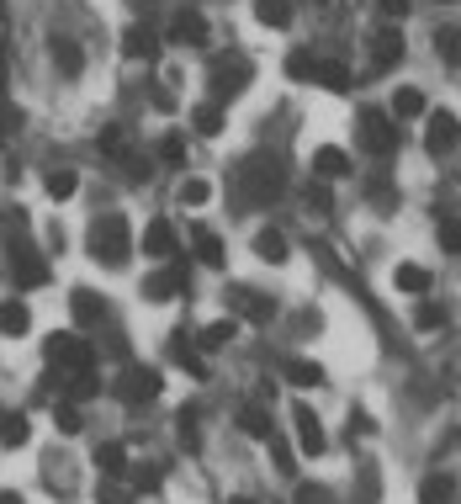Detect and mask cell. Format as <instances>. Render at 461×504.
Instances as JSON below:
<instances>
[{"instance_id":"obj_1","label":"cell","mask_w":461,"mask_h":504,"mask_svg":"<svg viewBox=\"0 0 461 504\" xmlns=\"http://www.w3.org/2000/svg\"><path fill=\"white\" fill-rule=\"evenodd\" d=\"M91 255H96L107 271H122L127 255H133V224H127L122 213H101V218L91 224Z\"/></svg>"},{"instance_id":"obj_2","label":"cell","mask_w":461,"mask_h":504,"mask_svg":"<svg viewBox=\"0 0 461 504\" xmlns=\"http://www.w3.org/2000/svg\"><path fill=\"white\" fill-rule=\"evenodd\" d=\"M282 186H287V170L276 155H249L244 165H239V191H244V202H271V197H282Z\"/></svg>"},{"instance_id":"obj_3","label":"cell","mask_w":461,"mask_h":504,"mask_svg":"<svg viewBox=\"0 0 461 504\" xmlns=\"http://www.w3.org/2000/svg\"><path fill=\"white\" fill-rule=\"evenodd\" d=\"M361 149L377 155V160L398 155V128H393V117L387 112H361Z\"/></svg>"},{"instance_id":"obj_4","label":"cell","mask_w":461,"mask_h":504,"mask_svg":"<svg viewBox=\"0 0 461 504\" xmlns=\"http://www.w3.org/2000/svg\"><path fill=\"white\" fill-rule=\"evenodd\" d=\"M207 80H213V96H239V91L249 85V58H244V54L213 58V69H207Z\"/></svg>"},{"instance_id":"obj_5","label":"cell","mask_w":461,"mask_h":504,"mask_svg":"<svg viewBox=\"0 0 461 504\" xmlns=\"http://www.w3.org/2000/svg\"><path fill=\"white\" fill-rule=\"evenodd\" d=\"M160 388H165V383H160V372H154V367H127V372H122V383H117V398H122V403H154Z\"/></svg>"},{"instance_id":"obj_6","label":"cell","mask_w":461,"mask_h":504,"mask_svg":"<svg viewBox=\"0 0 461 504\" xmlns=\"http://www.w3.org/2000/svg\"><path fill=\"white\" fill-rule=\"evenodd\" d=\"M48 361L64 367V372H85L96 361V350H91V340H80V335H54L48 340Z\"/></svg>"},{"instance_id":"obj_7","label":"cell","mask_w":461,"mask_h":504,"mask_svg":"<svg viewBox=\"0 0 461 504\" xmlns=\"http://www.w3.org/2000/svg\"><path fill=\"white\" fill-rule=\"evenodd\" d=\"M229 308L239 314V319H249V324H271V319H276V303H271V297H260V292H249V287H233Z\"/></svg>"},{"instance_id":"obj_8","label":"cell","mask_w":461,"mask_h":504,"mask_svg":"<svg viewBox=\"0 0 461 504\" xmlns=\"http://www.w3.org/2000/svg\"><path fill=\"white\" fill-rule=\"evenodd\" d=\"M291 425H297V451H302V456H324L329 436H324V425H318V414H313V409H302V403H297Z\"/></svg>"},{"instance_id":"obj_9","label":"cell","mask_w":461,"mask_h":504,"mask_svg":"<svg viewBox=\"0 0 461 504\" xmlns=\"http://www.w3.org/2000/svg\"><path fill=\"white\" fill-rule=\"evenodd\" d=\"M165 38L180 43V49H202V43H207V16H202V11H175V22H170Z\"/></svg>"},{"instance_id":"obj_10","label":"cell","mask_w":461,"mask_h":504,"mask_svg":"<svg viewBox=\"0 0 461 504\" xmlns=\"http://www.w3.org/2000/svg\"><path fill=\"white\" fill-rule=\"evenodd\" d=\"M424 149H430V155H451V149H457V112H430Z\"/></svg>"},{"instance_id":"obj_11","label":"cell","mask_w":461,"mask_h":504,"mask_svg":"<svg viewBox=\"0 0 461 504\" xmlns=\"http://www.w3.org/2000/svg\"><path fill=\"white\" fill-rule=\"evenodd\" d=\"M175 292H186V266H180V261L165 266V271H154V277L144 281V297H149V303H170Z\"/></svg>"},{"instance_id":"obj_12","label":"cell","mask_w":461,"mask_h":504,"mask_svg":"<svg viewBox=\"0 0 461 504\" xmlns=\"http://www.w3.org/2000/svg\"><path fill=\"white\" fill-rule=\"evenodd\" d=\"M398 58H404V32H398V27H382V32L371 38V69L382 75V69H393Z\"/></svg>"},{"instance_id":"obj_13","label":"cell","mask_w":461,"mask_h":504,"mask_svg":"<svg viewBox=\"0 0 461 504\" xmlns=\"http://www.w3.org/2000/svg\"><path fill=\"white\" fill-rule=\"evenodd\" d=\"M11 277H16V287H43L48 281V261L32 255V250H11Z\"/></svg>"},{"instance_id":"obj_14","label":"cell","mask_w":461,"mask_h":504,"mask_svg":"<svg viewBox=\"0 0 461 504\" xmlns=\"http://www.w3.org/2000/svg\"><path fill=\"white\" fill-rule=\"evenodd\" d=\"M27 330H32L27 303H22V297H5V303H0V335H5V340H22Z\"/></svg>"},{"instance_id":"obj_15","label":"cell","mask_w":461,"mask_h":504,"mask_svg":"<svg viewBox=\"0 0 461 504\" xmlns=\"http://www.w3.org/2000/svg\"><path fill=\"white\" fill-rule=\"evenodd\" d=\"M69 308H74V324H101V319H107V303H101L91 287H74V292H69Z\"/></svg>"},{"instance_id":"obj_16","label":"cell","mask_w":461,"mask_h":504,"mask_svg":"<svg viewBox=\"0 0 461 504\" xmlns=\"http://www.w3.org/2000/svg\"><path fill=\"white\" fill-rule=\"evenodd\" d=\"M191 250H196V255H202V266H213V271H223V261H229V255H223V239H218V234H213V228H191Z\"/></svg>"},{"instance_id":"obj_17","label":"cell","mask_w":461,"mask_h":504,"mask_svg":"<svg viewBox=\"0 0 461 504\" xmlns=\"http://www.w3.org/2000/svg\"><path fill=\"white\" fill-rule=\"evenodd\" d=\"M144 255H154V261H170L175 255V228L165 218H154V224L144 228Z\"/></svg>"},{"instance_id":"obj_18","label":"cell","mask_w":461,"mask_h":504,"mask_svg":"<svg viewBox=\"0 0 461 504\" xmlns=\"http://www.w3.org/2000/svg\"><path fill=\"white\" fill-rule=\"evenodd\" d=\"M255 255H260L265 266H287V234H282V228H260V234H255Z\"/></svg>"},{"instance_id":"obj_19","label":"cell","mask_w":461,"mask_h":504,"mask_svg":"<svg viewBox=\"0 0 461 504\" xmlns=\"http://www.w3.org/2000/svg\"><path fill=\"white\" fill-rule=\"evenodd\" d=\"M419 504H457V478L451 473H430L419 483Z\"/></svg>"},{"instance_id":"obj_20","label":"cell","mask_w":461,"mask_h":504,"mask_svg":"<svg viewBox=\"0 0 461 504\" xmlns=\"http://www.w3.org/2000/svg\"><path fill=\"white\" fill-rule=\"evenodd\" d=\"M282 372H287L291 388H318V383H324V367H318V361H302V356L282 361Z\"/></svg>"},{"instance_id":"obj_21","label":"cell","mask_w":461,"mask_h":504,"mask_svg":"<svg viewBox=\"0 0 461 504\" xmlns=\"http://www.w3.org/2000/svg\"><path fill=\"white\" fill-rule=\"evenodd\" d=\"M313 170H318V181H340V175H350V155L329 144V149H318V155H313Z\"/></svg>"},{"instance_id":"obj_22","label":"cell","mask_w":461,"mask_h":504,"mask_svg":"<svg viewBox=\"0 0 461 504\" xmlns=\"http://www.w3.org/2000/svg\"><path fill=\"white\" fill-rule=\"evenodd\" d=\"M239 430H244L249 441H271V414H265L260 403H244V409H239Z\"/></svg>"},{"instance_id":"obj_23","label":"cell","mask_w":461,"mask_h":504,"mask_svg":"<svg viewBox=\"0 0 461 504\" xmlns=\"http://www.w3.org/2000/svg\"><path fill=\"white\" fill-rule=\"evenodd\" d=\"M122 54L127 58H154L160 54V43H154L149 27H127V32H122Z\"/></svg>"},{"instance_id":"obj_24","label":"cell","mask_w":461,"mask_h":504,"mask_svg":"<svg viewBox=\"0 0 461 504\" xmlns=\"http://www.w3.org/2000/svg\"><path fill=\"white\" fill-rule=\"evenodd\" d=\"M255 22L260 27H291V0H255Z\"/></svg>"},{"instance_id":"obj_25","label":"cell","mask_w":461,"mask_h":504,"mask_svg":"<svg viewBox=\"0 0 461 504\" xmlns=\"http://www.w3.org/2000/svg\"><path fill=\"white\" fill-rule=\"evenodd\" d=\"M27 436H32V425H27V414H0V447H5V451L27 447Z\"/></svg>"},{"instance_id":"obj_26","label":"cell","mask_w":461,"mask_h":504,"mask_svg":"<svg viewBox=\"0 0 461 504\" xmlns=\"http://www.w3.org/2000/svg\"><path fill=\"white\" fill-rule=\"evenodd\" d=\"M313 80L324 85V91H350V69L340 58H324V64H313Z\"/></svg>"},{"instance_id":"obj_27","label":"cell","mask_w":461,"mask_h":504,"mask_svg":"<svg viewBox=\"0 0 461 504\" xmlns=\"http://www.w3.org/2000/svg\"><path fill=\"white\" fill-rule=\"evenodd\" d=\"M393 281H398V292H408V297H424L435 277H430L424 266H398V271H393Z\"/></svg>"},{"instance_id":"obj_28","label":"cell","mask_w":461,"mask_h":504,"mask_svg":"<svg viewBox=\"0 0 461 504\" xmlns=\"http://www.w3.org/2000/svg\"><path fill=\"white\" fill-rule=\"evenodd\" d=\"M101 155H112V160H133V138H127V128H122V122L101 128Z\"/></svg>"},{"instance_id":"obj_29","label":"cell","mask_w":461,"mask_h":504,"mask_svg":"<svg viewBox=\"0 0 461 504\" xmlns=\"http://www.w3.org/2000/svg\"><path fill=\"white\" fill-rule=\"evenodd\" d=\"M54 64L64 75H80L85 69V54H80V43L74 38H54Z\"/></svg>"},{"instance_id":"obj_30","label":"cell","mask_w":461,"mask_h":504,"mask_svg":"<svg viewBox=\"0 0 461 504\" xmlns=\"http://www.w3.org/2000/svg\"><path fill=\"white\" fill-rule=\"evenodd\" d=\"M233 335H239V319H218V324H207V330H202L196 345H202V350H223Z\"/></svg>"},{"instance_id":"obj_31","label":"cell","mask_w":461,"mask_h":504,"mask_svg":"<svg viewBox=\"0 0 461 504\" xmlns=\"http://www.w3.org/2000/svg\"><path fill=\"white\" fill-rule=\"evenodd\" d=\"M96 467H101L107 478H122V473H127V447H117V441H107V447L96 451Z\"/></svg>"},{"instance_id":"obj_32","label":"cell","mask_w":461,"mask_h":504,"mask_svg":"<svg viewBox=\"0 0 461 504\" xmlns=\"http://www.w3.org/2000/svg\"><path fill=\"white\" fill-rule=\"evenodd\" d=\"M191 128H196V133H207V138H218V133H223V112H218V102L196 107V112H191Z\"/></svg>"},{"instance_id":"obj_33","label":"cell","mask_w":461,"mask_h":504,"mask_svg":"<svg viewBox=\"0 0 461 504\" xmlns=\"http://www.w3.org/2000/svg\"><path fill=\"white\" fill-rule=\"evenodd\" d=\"M170 356H175V361H180V367H186V372H191V377H202V372H207V367H202V356H196V345H191V340H186V335H175Z\"/></svg>"},{"instance_id":"obj_34","label":"cell","mask_w":461,"mask_h":504,"mask_svg":"<svg viewBox=\"0 0 461 504\" xmlns=\"http://www.w3.org/2000/svg\"><path fill=\"white\" fill-rule=\"evenodd\" d=\"M74 191H80V175H74V170H54V175H48V197H54V202H69Z\"/></svg>"},{"instance_id":"obj_35","label":"cell","mask_w":461,"mask_h":504,"mask_svg":"<svg viewBox=\"0 0 461 504\" xmlns=\"http://www.w3.org/2000/svg\"><path fill=\"white\" fill-rule=\"evenodd\" d=\"M96 393H101V383H96V372H91V367L69 377V403H85V398H96Z\"/></svg>"},{"instance_id":"obj_36","label":"cell","mask_w":461,"mask_h":504,"mask_svg":"<svg viewBox=\"0 0 461 504\" xmlns=\"http://www.w3.org/2000/svg\"><path fill=\"white\" fill-rule=\"evenodd\" d=\"M54 425H58V436H80L85 430V420H80L74 403H54Z\"/></svg>"},{"instance_id":"obj_37","label":"cell","mask_w":461,"mask_h":504,"mask_svg":"<svg viewBox=\"0 0 461 504\" xmlns=\"http://www.w3.org/2000/svg\"><path fill=\"white\" fill-rule=\"evenodd\" d=\"M393 117H424V96H419L413 85H404V91L393 96Z\"/></svg>"},{"instance_id":"obj_38","label":"cell","mask_w":461,"mask_h":504,"mask_svg":"<svg viewBox=\"0 0 461 504\" xmlns=\"http://www.w3.org/2000/svg\"><path fill=\"white\" fill-rule=\"evenodd\" d=\"M207 197H213L207 181H180V208H207Z\"/></svg>"},{"instance_id":"obj_39","label":"cell","mask_w":461,"mask_h":504,"mask_svg":"<svg viewBox=\"0 0 461 504\" xmlns=\"http://www.w3.org/2000/svg\"><path fill=\"white\" fill-rule=\"evenodd\" d=\"M160 160H165V165H186V138H180V133H165V138H160Z\"/></svg>"},{"instance_id":"obj_40","label":"cell","mask_w":461,"mask_h":504,"mask_svg":"<svg viewBox=\"0 0 461 504\" xmlns=\"http://www.w3.org/2000/svg\"><path fill=\"white\" fill-rule=\"evenodd\" d=\"M413 324H419V330H440V324H446V308H440V303H419Z\"/></svg>"},{"instance_id":"obj_41","label":"cell","mask_w":461,"mask_h":504,"mask_svg":"<svg viewBox=\"0 0 461 504\" xmlns=\"http://www.w3.org/2000/svg\"><path fill=\"white\" fill-rule=\"evenodd\" d=\"M313 64H318V58H313V54H302V49H297V54L287 58V75H291V80H313Z\"/></svg>"},{"instance_id":"obj_42","label":"cell","mask_w":461,"mask_h":504,"mask_svg":"<svg viewBox=\"0 0 461 504\" xmlns=\"http://www.w3.org/2000/svg\"><path fill=\"white\" fill-rule=\"evenodd\" d=\"M440 250H446V255H457V250H461V228H457V218H451V213L440 218Z\"/></svg>"},{"instance_id":"obj_43","label":"cell","mask_w":461,"mask_h":504,"mask_svg":"<svg viewBox=\"0 0 461 504\" xmlns=\"http://www.w3.org/2000/svg\"><path fill=\"white\" fill-rule=\"evenodd\" d=\"M308 208H318V213H329V208H335V197H329V186H324V181H313V186H308Z\"/></svg>"},{"instance_id":"obj_44","label":"cell","mask_w":461,"mask_h":504,"mask_svg":"<svg viewBox=\"0 0 461 504\" xmlns=\"http://www.w3.org/2000/svg\"><path fill=\"white\" fill-rule=\"evenodd\" d=\"M435 49H440V58H446V64H457V27H446V32L435 38Z\"/></svg>"},{"instance_id":"obj_45","label":"cell","mask_w":461,"mask_h":504,"mask_svg":"<svg viewBox=\"0 0 461 504\" xmlns=\"http://www.w3.org/2000/svg\"><path fill=\"white\" fill-rule=\"evenodd\" d=\"M271 456H276V467H282V473H297V467H291V447H287V441H276V436H271Z\"/></svg>"},{"instance_id":"obj_46","label":"cell","mask_w":461,"mask_h":504,"mask_svg":"<svg viewBox=\"0 0 461 504\" xmlns=\"http://www.w3.org/2000/svg\"><path fill=\"white\" fill-rule=\"evenodd\" d=\"M366 197H371V202H382V208H393V186H387V181H371V186H366Z\"/></svg>"},{"instance_id":"obj_47","label":"cell","mask_w":461,"mask_h":504,"mask_svg":"<svg viewBox=\"0 0 461 504\" xmlns=\"http://www.w3.org/2000/svg\"><path fill=\"white\" fill-rule=\"evenodd\" d=\"M377 11H382V16H387V22H404L408 0H377Z\"/></svg>"},{"instance_id":"obj_48","label":"cell","mask_w":461,"mask_h":504,"mask_svg":"<svg viewBox=\"0 0 461 504\" xmlns=\"http://www.w3.org/2000/svg\"><path fill=\"white\" fill-rule=\"evenodd\" d=\"M0 504H27V500H22V494H11V489H5V494H0Z\"/></svg>"},{"instance_id":"obj_49","label":"cell","mask_w":461,"mask_h":504,"mask_svg":"<svg viewBox=\"0 0 461 504\" xmlns=\"http://www.w3.org/2000/svg\"><path fill=\"white\" fill-rule=\"evenodd\" d=\"M0 91H5V49H0Z\"/></svg>"},{"instance_id":"obj_50","label":"cell","mask_w":461,"mask_h":504,"mask_svg":"<svg viewBox=\"0 0 461 504\" xmlns=\"http://www.w3.org/2000/svg\"><path fill=\"white\" fill-rule=\"evenodd\" d=\"M233 504H255V500H233Z\"/></svg>"}]
</instances>
